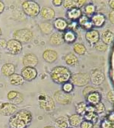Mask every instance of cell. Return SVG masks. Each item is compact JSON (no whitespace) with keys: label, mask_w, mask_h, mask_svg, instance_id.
I'll return each instance as SVG.
<instances>
[{"label":"cell","mask_w":114,"mask_h":128,"mask_svg":"<svg viewBox=\"0 0 114 128\" xmlns=\"http://www.w3.org/2000/svg\"><path fill=\"white\" fill-rule=\"evenodd\" d=\"M32 120L33 116L30 111L21 110L10 116L9 126L10 128H27L31 123Z\"/></svg>","instance_id":"6da1fadb"},{"label":"cell","mask_w":114,"mask_h":128,"mask_svg":"<svg viewBox=\"0 0 114 128\" xmlns=\"http://www.w3.org/2000/svg\"><path fill=\"white\" fill-rule=\"evenodd\" d=\"M50 78L55 83L64 84L70 80L72 76L70 70L63 66H57L52 69Z\"/></svg>","instance_id":"7a4b0ae2"},{"label":"cell","mask_w":114,"mask_h":128,"mask_svg":"<svg viewBox=\"0 0 114 128\" xmlns=\"http://www.w3.org/2000/svg\"><path fill=\"white\" fill-rule=\"evenodd\" d=\"M22 8L25 14L30 16L35 17L40 13V6L34 0L24 1L22 4Z\"/></svg>","instance_id":"3957f363"},{"label":"cell","mask_w":114,"mask_h":128,"mask_svg":"<svg viewBox=\"0 0 114 128\" xmlns=\"http://www.w3.org/2000/svg\"><path fill=\"white\" fill-rule=\"evenodd\" d=\"M38 102L40 108L47 112H51L55 108L54 100L50 96L41 94L38 96Z\"/></svg>","instance_id":"277c9868"},{"label":"cell","mask_w":114,"mask_h":128,"mask_svg":"<svg viewBox=\"0 0 114 128\" xmlns=\"http://www.w3.org/2000/svg\"><path fill=\"white\" fill-rule=\"evenodd\" d=\"M33 35L32 31L30 30L23 28L15 31L13 34V38L22 44H26L31 41Z\"/></svg>","instance_id":"5b68a950"},{"label":"cell","mask_w":114,"mask_h":128,"mask_svg":"<svg viewBox=\"0 0 114 128\" xmlns=\"http://www.w3.org/2000/svg\"><path fill=\"white\" fill-rule=\"evenodd\" d=\"M70 82L78 87H83L88 84L90 80V76L87 73H77L72 75Z\"/></svg>","instance_id":"8992f818"},{"label":"cell","mask_w":114,"mask_h":128,"mask_svg":"<svg viewBox=\"0 0 114 128\" xmlns=\"http://www.w3.org/2000/svg\"><path fill=\"white\" fill-rule=\"evenodd\" d=\"M54 96L56 102L62 105L70 104L72 101V95L62 90L57 91L54 93Z\"/></svg>","instance_id":"52a82bcc"},{"label":"cell","mask_w":114,"mask_h":128,"mask_svg":"<svg viewBox=\"0 0 114 128\" xmlns=\"http://www.w3.org/2000/svg\"><path fill=\"white\" fill-rule=\"evenodd\" d=\"M6 48L9 54L18 55L21 52L23 47L21 42L14 39H12L7 42Z\"/></svg>","instance_id":"ba28073f"},{"label":"cell","mask_w":114,"mask_h":128,"mask_svg":"<svg viewBox=\"0 0 114 128\" xmlns=\"http://www.w3.org/2000/svg\"><path fill=\"white\" fill-rule=\"evenodd\" d=\"M17 110V106L10 102H4L0 104V114L2 116H12Z\"/></svg>","instance_id":"9c48e42d"},{"label":"cell","mask_w":114,"mask_h":128,"mask_svg":"<svg viewBox=\"0 0 114 128\" xmlns=\"http://www.w3.org/2000/svg\"><path fill=\"white\" fill-rule=\"evenodd\" d=\"M90 81L92 84L95 86H99L102 84L105 79V76L103 72L96 69L92 71L90 76Z\"/></svg>","instance_id":"30bf717a"},{"label":"cell","mask_w":114,"mask_h":128,"mask_svg":"<svg viewBox=\"0 0 114 128\" xmlns=\"http://www.w3.org/2000/svg\"><path fill=\"white\" fill-rule=\"evenodd\" d=\"M21 75L24 80L30 82L36 78L38 75V72L35 68L25 67L21 71Z\"/></svg>","instance_id":"8fae6325"},{"label":"cell","mask_w":114,"mask_h":128,"mask_svg":"<svg viewBox=\"0 0 114 128\" xmlns=\"http://www.w3.org/2000/svg\"><path fill=\"white\" fill-rule=\"evenodd\" d=\"M38 57L33 54H28L24 56L23 59V64L25 67L35 68L38 64Z\"/></svg>","instance_id":"7c38bea8"},{"label":"cell","mask_w":114,"mask_h":128,"mask_svg":"<svg viewBox=\"0 0 114 128\" xmlns=\"http://www.w3.org/2000/svg\"><path fill=\"white\" fill-rule=\"evenodd\" d=\"M85 38L91 46H94L100 40V34L98 30H91L86 32Z\"/></svg>","instance_id":"4fadbf2b"},{"label":"cell","mask_w":114,"mask_h":128,"mask_svg":"<svg viewBox=\"0 0 114 128\" xmlns=\"http://www.w3.org/2000/svg\"><path fill=\"white\" fill-rule=\"evenodd\" d=\"M7 98L10 103L15 105L22 103L24 100L22 94L16 91H11L9 92L7 94Z\"/></svg>","instance_id":"5bb4252c"},{"label":"cell","mask_w":114,"mask_h":128,"mask_svg":"<svg viewBox=\"0 0 114 128\" xmlns=\"http://www.w3.org/2000/svg\"><path fill=\"white\" fill-rule=\"evenodd\" d=\"M63 35L59 32L53 34L50 38V44L54 46H58L62 44L65 42Z\"/></svg>","instance_id":"9a60e30c"},{"label":"cell","mask_w":114,"mask_h":128,"mask_svg":"<svg viewBox=\"0 0 114 128\" xmlns=\"http://www.w3.org/2000/svg\"><path fill=\"white\" fill-rule=\"evenodd\" d=\"M42 57L46 62L51 63L55 62L57 59L58 54L55 51L49 49L43 52Z\"/></svg>","instance_id":"2e32d148"},{"label":"cell","mask_w":114,"mask_h":128,"mask_svg":"<svg viewBox=\"0 0 114 128\" xmlns=\"http://www.w3.org/2000/svg\"><path fill=\"white\" fill-rule=\"evenodd\" d=\"M41 14L42 18L45 20H50L55 18V12L50 7H45L42 9Z\"/></svg>","instance_id":"e0dca14e"},{"label":"cell","mask_w":114,"mask_h":128,"mask_svg":"<svg viewBox=\"0 0 114 128\" xmlns=\"http://www.w3.org/2000/svg\"><path fill=\"white\" fill-rule=\"evenodd\" d=\"M91 22L93 25L97 27H100L104 24L106 21V18L101 14L93 15L91 18Z\"/></svg>","instance_id":"ac0fdd59"},{"label":"cell","mask_w":114,"mask_h":128,"mask_svg":"<svg viewBox=\"0 0 114 128\" xmlns=\"http://www.w3.org/2000/svg\"><path fill=\"white\" fill-rule=\"evenodd\" d=\"M68 26V23L66 20L61 18H57L54 23V28L60 32L66 30Z\"/></svg>","instance_id":"d6986e66"},{"label":"cell","mask_w":114,"mask_h":128,"mask_svg":"<svg viewBox=\"0 0 114 128\" xmlns=\"http://www.w3.org/2000/svg\"><path fill=\"white\" fill-rule=\"evenodd\" d=\"M15 71V67L12 63L4 64L1 68V72L4 76H10L14 74Z\"/></svg>","instance_id":"ffe728a7"},{"label":"cell","mask_w":114,"mask_h":128,"mask_svg":"<svg viewBox=\"0 0 114 128\" xmlns=\"http://www.w3.org/2000/svg\"><path fill=\"white\" fill-rule=\"evenodd\" d=\"M24 78L22 75L18 74H14L11 76H9V82L10 84L15 86L22 85L24 83Z\"/></svg>","instance_id":"44dd1931"},{"label":"cell","mask_w":114,"mask_h":128,"mask_svg":"<svg viewBox=\"0 0 114 128\" xmlns=\"http://www.w3.org/2000/svg\"><path fill=\"white\" fill-rule=\"evenodd\" d=\"M101 40L107 45L111 44L114 40V35L110 30H106L103 32L101 36Z\"/></svg>","instance_id":"7402d4cb"},{"label":"cell","mask_w":114,"mask_h":128,"mask_svg":"<svg viewBox=\"0 0 114 128\" xmlns=\"http://www.w3.org/2000/svg\"><path fill=\"white\" fill-rule=\"evenodd\" d=\"M82 116L79 114H74L70 116L68 118V122L70 126L78 127L81 125L82 122Z\"/></svg>","instance_id":"603a6c76"},{"label":"cell","mask_w":114,"mask_h":128,"mask_svg":"<svg viewBox=\"0 0 114 128\" xmlns=\"http://www.w3.org/2000/svg\"><path fill=\"white\" fill-rule=\"evenodd\" d=\"M64 60L67 64L70 66H75L78 63V58L72 52L68 53L65 56Z\"/></svg>","instance_id":"cb8c5ba5"},{"label":"cell","mask_w":114,"mask_h":128,"mask_svg":"<svg viewBox=\"0 0 114 128\" xmlns=\"http://www.w3.org/2000/svg\"><path fill=\"white\" fill-rule=\"evenodd\" d=\"M82 12L80 8H74L69 10L67 12V15L68 18L71 20H75L79 19L82 16Z\"/></svg>","instance_id":"d4e9b609"},{"label":"cell","mask_w":114,"mask_h":128,"mask_svg":"<svg viewBox=\"0 0 114 128\" xmlns=\"http://www.w3.org/2000/svg\"><path fill=\"white\" fill-rule=\"evenodd\" d=\"M39 27L41 31L45 34H50L54 28V25L48 22H42L40 24Z\"/></svg>","instance_id":"484cf974"},{"label":"cell","mask_w":114,"mask_h":128,"mask_svg":"<svg viewBox=\"0 0 114 128\" xmlns=\"http://www.w3.org/2000/svg\"><path fill=\"white\" fill-rule=\"evenodd\" d=\"M86 98L87 101L90 104H96L100 102L101 96L98 92L95 91L89 94Z\"/></svg>","instance_id":"4316f807"},{"label":"cell","mask_w":114,"mask_h":128,"mask_svg":"<svg viewBox=\"0 0 114 128\" xmlns=\"http://www.w3.org/2000/svg\"><path fill=\"white\" fill-rule=\"evenodd\" d=\"M73 49L74 52L79 55H83L86 54V48L83 44L77 43L74 45Z\"/></svg>","instance_id":"83f0119b"},{"label":"cell","mask_w":114,"mask_h":128,"mask_svg":"<svg viewBox=\"0 0 114 128\" xmlns=\"http://www.w3.org/2000/svg\"><path fill=\"white\" fill-rule=\"evenodd\" d=\"M65 42L71 43L74 42L76 39V36L74 32L72 31H68L66 32L64 35Z\"/></svg>","instance_id":"f1b7e54d"},{"label":"cell","mask_w":114,"mask_h":128,"mask_svg":"<svg viewBox=\"0 0 114 128\" xmlns=\"http://www.w3.org/2000/svg\"><path fill=\"white\" fill-rule=\"evenodd\" d=\"M67 120L68 119L66 120L65 117L62 116L56 120L57 126L59 128H67L68 126Z\"/></svg>","instance_id":"f546056e"},{"label":"cell","mask_w":114,"mask_h":128,"mask_svg":"<svg viewBox=\"0 0 114 128\" xmlns=\"http://www.w3.org/2000/svg\"><path fill=\"white\" fill-rule=\"evenodd\" d=\"M86 104L83 102L79 103L76 104L75 111L77 114L82 115L86 110Z\"/></svg>","instance_id":"4dcf8cb0"},{"label":"cell","mask_w":114,"mask_h":128,"mask_svg":"<svg viewBox=\"0 0 114 128\" xmlns=\"http://www.w3.org/2000/svg\"><path fill=\"white\" fill-rule=\"evenodd\" d=\"M63 5L64 8L68 10L76 8V2L74 0H66L63 2Z\"/></svg>","instance_id":"1f68e13d"},{"label":"cell","mask_w":114,"mask_h":128,"mask_svg":"<svg viewBox=\"0 0 114 128\" xmlns=\"http://www.w3.org/2000/svg\"><path fill=\"white\" fill-rule=\"evenodd\" d=\"M94 48L98 51L105 52L108 48V46L107 44L102 42V40H99L94 45Z\"/></svg>","instance_id":"d6a6232c"},{"label":"cell","mask_w":114,"mask_h":128,"mask_svg":"<svg viewBox=\"0 0 114 128\" xmlns=\"http://www.w3.org/2000/svg\"><path fill=\"white\" fill-rule=\"evenodd\" d=\"M96 10V7L93 4H86L85 8V11L87 15L90 16L94 14Z\"/></svg>","instance_id":"836d02e7"},{"label":"cell","mask_w":114,"mask_h":128,"mask_svg":"<svg viewBox=\"0 0 114 128\" xmlns=\"http://www.w3.org/2000/svg\"><path fill=\"white\" fill-rule=\"evenodd\" d=\"M74 88V84L71 82H67L64 83L62 86V90L70 94Z\"/></svg>","instance_id":"e575fe53"},{"label":"cell","mask_w":114,"mask_h":128,"mask_svg":"<svg viewBox=\"0 0 114 128\" xmlns=\"http://www.w3.org/2000/svg\"><path fill=\"white\" fill-rule=\"evenodd\" d=\"M97 91L96 88L92 86H87L84 88V90L82 92L83 96L86 98L89 94L92 93L93 92Z\"/></svg>","instance_id":"d590c367"},{"label":"cell","mask_w":114,"mask_h":128,"mask_svg":"<svg viewBox=\"0 0 114 128\" xmlns=\"http://www.w3.org/2000/svg\"><path fill=\"white\" fill-rule=\"evenodd\" d=\"M89 22V19L86 16H82L79 19V24L82 27H83L85 24Z\"/></svg>","instance_id":"8d00e7d4"},{"label":"cell","mask_w":114,"mask_h":128,"mask_svg":"<svg viewBox=\"0 0 114 128\" xmlns=\"http://www.w3.org/2000/svg\"><path fill=\"white\" fill-rule=\"evenodd\" d=\"M95 110H97V112L98 113H102V112H104L105 110V106L104 104L100 102L96 104Z\"/></svg>","instance_id":"74e56055"},{"label":"cell","mask_w":114,"mask_h":128,"mask_svg":"<svg viewBox=\"0 0 114 128\" xmlns=\"http://www.w3.org/2000/svg\"><path fill=\"white\" fill-rule=\"evenodd\" d=\"M81 128H91L92 127V124L89 122L85 121L82 122V124H81Z\"/></svg>","instance_id":"f35d334b"},{"label":"cell","mask_w":114,"mask_h":128,"mask_svg":"<svg viewBox=\"0 0 114 128\" xmlns=\"http://www.w3.org/2000/svg\"><path fill=\"white\" fill-rule=\"evenodd\" d=\"M76 2V8H80L82 7L86 3V0H75Z\"/></svg>","instance_id":"ab89813d"},{"label":"cell","mask_w":114,"mask_h":128,"mask_svg":"<svg viewBox=\"0 0 114 128\" xmlns=\"http://www.w3.org/2000/svg\"><path fill=\"white\" fill-rule=\"evenodd\" d=\"M93 26V24H92L91 21V22L89 21L86 24H85V26L82 28H84V29H85L86 30H88V31H89V30H91V28H92Z\"/></svg>","instance_id":"60d3db41"},{"label":"cell","mask_w":114,"mask_h":128,"mask_svg":"<svg viewBox=\"0 0 114 128\" xmlns=\"http://www.w3.org/2000/svg\"><path fill=\"white\" fill-rule=\"evenodd\" d=\"M7 42L4 39L0 38V48H6Z\"/></svg>","instance_id":"b9f144b4"},{"label":"cell","mask_w":114,"mask_h":128,"mask_svg":"<svg viewBox=\"0 0 114 128\" xmlns=\"http://www.w3.org/2000/svg\"><path fill=\"white\" fill-rule=\"evenodd\" d=\"M109 19L111 23L114 24V10H112L109 14Z\"/></svg>","instance_id":"7bdbcfd3"},{"label":"cell","mask_w":114,"mask_h":128,"mask_svg":"<svg viewBox=\"0 0 114 128\" xmlns=\"http://www.w3.org/2000/svg\"><path fill=\"white\" fill-rule=\"evenodd\" d=\"M107 98L108 100H110V102L114 101V92L113 91H110L107 94Z\"/></svg>","instance_id":"ee69618b"},{"label":"cell","mask_w":114,"mask_h":128,"mask_svg":"<svg viewBox=\"0 0 114 128\" xmlns=\"http://www.w3.org/2000/svg\"><path fill=\"white\" fill-rule=\"evenodd\" d=\"M63 2L62 0H54L52 1V3L54 6H59L63 4Z\"/></svg>","instance_id":"f6af8a7d"},{"label":"cell","mask_w":114,"mask_h":128,"mask_svg":"<svg viewBox=\"0 0 114 128\" xmlns=\"http://www.w3.org/2000/svg\"><path fill=\"white\" fill-rule=\"evenodd\" d=\"M5 8V4L2 1L0 0V14H1L2 12L4 11Z\"/></svg>","instance_id":"bcb514c9"},{"label":"cell","mask_w":114,"mask_h":128,"mask_svg":"<svg viewBox=\"0 0 114 128\" xmlns=\"http://www.w3.org/2000/svg\"><path fill=\"white\" fill-rule=\"evenodd\" d=\"M109 5L112 10H114V0H110L109 1Z\"/></svg>","instance_id":"7dc6e473"},{"label":"cell","mask_w":114,"mask_h":128,"mask_svg":"<svg viewBox=\"0 0 114 128\" xmlns=\"http://www.w3.org/2000/svg\"><path fill=\"white\" fill-rule=\"evenodd\" d=\"M44 128H55V127H54V126H46V127H45Z\"/></svg>","instance_id":"c3c4849f"},{"label":"cell","mask_w":114,"mask_h":128,"mask_svg":"<svg viewBox=\"0 0 114 128\" xmlns=\"http://www.w3.org/2000/svg\"><path fill=\"white\" fill-rule=\"evenodd\" d=\"M2 30H1V29L0 28V38H1V36H2Z\"/></svg>","instance_id":"681fc988"},{"label":"cell","mask_w":114,"mask_h":128,"mask_svg":"<svg viewBox=\"0 0 114 128\" xmlns=\"http://www.w3.org/2000/svg\"><path fill=\"white\" fill-rule=\"evenodd\" d=\"M1 51H0V58H1Z\"/></svg>","instance_id":"f907efd6"}]
</instances>
